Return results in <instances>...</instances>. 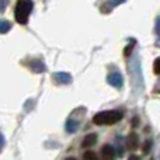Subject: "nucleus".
<instances>
[{
	"label": "nucleus",
	"mask_w": 160,
	"mask_h": 160,
	"mask_svg": "<svg viewBox=\"0 0 160 160\" xmlns=\"http://www.w3.org/2000/svg\"><path fill=\"white\" fill-rule=\"evenodd\" d=\"M97 142V135L96 133H88V135L84 136V139H83L82 142V148H91L94 146Z\"/></svg>",
	"instance_id": "obj_9"
},
{
	"label": "nucleus",
	"mask_w": 160,
	"mask_h": 160,
	"mask_svg": "<svg viewBox=\"0 0 160 160\" xmlns=\"http://www.w3.org/2000/svg\"><path fill=\"white\" fill-rule=\"evenodd\" d=\"M155 32L159 34V18H156V27H155Z\"/></svg>",
	"instance_id": "obj_20"
},
{
	"label": "nucleus",
	"mask_w": 160,
	"mask_h": 160,
	"mask_svg": "<svg viewBox=\"0 0 160 160\" xmlns=\"http://www.w3.org/2000/svg\"><path fill=\"white\" fill-rule=\"evenodd\" d=\"M66 160H76V159H75V158H68Z\"/></svg>",
	"instance_id": "obj_22"
},
{
	"label": "nucleus",
	"mask_w": 160,
	"mask_h": 160,
	"mask_svg": "<svg viewBox=\"0 0 160 160\" xmlns=\"http://www.w3.org/2000/svg\"><path fill=\"white\" fill-rule=\"evenodd\" d=\"M133 45H135V42H131V47L129 48H125V56H129L131 55V51H132V47H133Z\"/></svg>",
	"instance_id": "obj_17"
},
{
	"label": "nucleus",
	"mask_w": 160,
	"mask_h": 160,
	"mask_svg": "<svg viewBox=\"0 0 160 160\" xmlns=\"http://www.w3.org/2000/svg\"><path fill=\"white\" fill-rule=\"evenodd\" d=\"M83 160H98V158H97V155L94 152L87 150V152L83 155Z\"/></svg>",
	"instance_id": "obj_12"
},
{
	"label": "nucleus",
	"mask_w": 160,
	"mask_h": 160,
	"mask_svg": "<svg viewBox=\"0 0 160 160\" xmlns=\"http://www.w3.org/2000/svg\"><path fill=\"white\" fill-rule=\"evenodd\" d=\"M152 149V141H149V139H148L146 142H145V145H143V153H149V150Z\"/></svg>",
	"instance_id": "obj_14"
},
{
	"label": "nucleus",
	"mask_w": 160,
	"mask_h": 160,
	"mask_svg": "<svg viewBox=\"0 0 160 160\" xmlns=\"http://www.w3.org/2000/svg\"><path fill=\"white\" fill-rule=\"evenodd\" d=\"M128 160H141V159H139V156H136V155H131L129 158H128Z\"/></svg>",
	"instance_id": "obj_19"
},
{
	"label": "nucleus",
	"mask_w": 160,
	"mask_h": 160,
	"mask_svg": "<svg viewBox=\"0 0 160 160\" xmlns=\"http://www.w3.org/2000/svg\"><path fill=\"white\" fill-rule=\"evenodd\" d=\"M7 4H8V0H0V13L7 7Z\"/></svg>",
	"instance_id": "obj_16"
},
{
	"label": "nucleus",
	"mask_w": 160,
	"mask_h": 160,
	"mask_svg": "<svg viewBox=\"0 0 160 160\" xmlns=\"http://www.w3.org/2000/svg\"><path fill=\"white\" fill-rule=\"evenodd\" d=\"M129 73L132 86L135 90H143V78H142V69H141V61L139 58H133L129 63Z\"/></svg>",
	"instance_id": "obj_3"
},
{
	"label": "nucleus",
	"mask_w": 160,
	"mask_h": 160,
	"mask_svg": "<svg viewBox=\"0 0 160 160\" xmlns=\"http://www.w3.org/2000/svg\"><path fill=\"white\" fill-rule=\"evenodd\" d=\"M79 129V121L75 118H69L66 122V131L69 133H75Z\"/></svg>",
	"instance_id": "obj_10"
},
{
	"label": "nucleus",
	"mask_w": 160,
	"mask_h": 160,
	"mask_svg": "<svg viewBox=\"0 0 160 160\" xmlns=\"http://www.w3.org/2000/svg\"><path fill=\"white\" fill-rule=\"evenodd\" d=\"M101 156L104 160H111L115 156V149H114L111 145H104L101 148Z\"/></svg>",
	"instance_id": "obj_8"
},
{
	"label": "nucleus",
	"mask_w": 160,
	"mask_h": 160,
	"mask_svg": "<svg viewBox=\"0 0 160 160\" xmlns=\"http://www.w3.org/2000/svg\"><path fill=\"white\" fill-rule=\"evenodd\" d=\"M127 148L129 150H136L139 148V136L136 132H131L127 138Z\"/></svg>",
	"instance_id": "obj_7"
},
{
	"label": "nucleus",
	"mask_w": 160,
	"mask_h": 160,
	"mask_svg": "<svg viewBox=\"0 0 160 160\" xmlns=\"http://www.w3.org/2000/svg\"><path fill=\"white\" fill-rule=\"evenodd\" d=\"M34 8L32 0H17L16 8H14V17L18 24H27L28 17Z\"/></svg>",
	"instance_id": "obj_2"
},
{
	"label": "nucleus",
	"mask_w": 160,
	"mask_h": 160,
	"mask_svg": "<svg viewBox=\"0 0 160 160\" xmlns=\"http://www.w3.org/2000/svg\"><path fill=\"white\" fill-rule=\"evenodd\" d=\"M28 68H30V69L32 70L34 73H44L45 70H47V66H45V63L42 61H39V59H32V61H30V63H28Z\"/></svg>",
	"instance_id": "obj_6"
},
{
	"label": "nucleus",
	"mask_w": 160,
	"mask_h": 160,
	"mask_svg": "<svg viewBox=\"0 0 160 160\" xmlns=\"http://www.w3.org/2000/svg\"><path fill=\"white\" fill-rule=\"evenodd\" d=\"M11 30V22L7 20H0V34H6Z\"/></svg>",
	"instance_id": "obj_11"
},
{
	"label": "nucleus",
	"mask_w": 160,
	"mask_h": 160,
	"mask_svg": "<svg viewBox=\"0 0 160 160\" xmlns=\"http://www.w3.org/2000/svg\"><path fill=\"white\" fill-rule=\"evenodd\" d=\"M125 2H127V0H110V2H108V7H115V6H119Z\"/></svg>",
	"instance_id": "obj_13"
},
{
	"label": "nucleus",
	"mask_w": 160,
	"mask_h": 160,
	"mask_svg": "<svg viewBox=\"0 0 160 160\" xmlns=\"http://www.w3.org/2000/svg\"><path fill=\"white\" fill-rule=\"evenodd\" d=\"M53 80L58 84H70L72 83V76L66 72H56L53 73Z\"/></svg>",
	"instance_id": "obj_5"
},
{
	"label": "nucleus",
	"mask_w": 160,
	"mask_h": 160,
	"mask_svg": "<svg viewBox=\"0 0 160 160\" xmlns=\"http://www.w3.org/2000/svg\"><path fill=\"white\" fill-rule=\"evenodd\" d=\"M132 127H136V125H138V121H139V119H138V117H135V118H133L132 119Z\"/></svg>",
	"instance_id": "obj_21"
},
{
	"label": "nucleus",
	"mask_w": 160,
	"mask_h": 160,
	"mask_svg": "<svg viewBox=\"0 0 160 160\" xmlns=\"http://www.w3.org/2000/svg\"><path fill=\"white\" fill-rule=\"evenodd\" d=\"M3 146H4V136L0 133V149H2Z\"/></svg>",
	"instance_id": "obj_18"
},
{
	"label": "nucleus",
	"mask_w": 160,
	"mask_h": 160,
	"mask_svg": "<svg viewBox=\"0 0 160 160\" xmlns=\"http://www.w3.org/2000/svg\"><path fill=\"white\" fill-rule=\"evenodd\" d=\"M153 65H155V66H153V68H155V73H156V75H159V73H160V61H159V59H155V63H153Z\"/></svg>",
	"instance_id": "obj_15"
},
{
	"label": "nucleus",
	"mask_w": 160,
	"mask_h": 160,
	"mask_svg": "<svg viewBox=\"0 0 160 160\" xmlns=\"http://www.w3.org/2000/svg\"><path fill=\"white\" fill-rule=\"evenodd\" d=\"M107 82H108V84H111L115 88H122V86H124V78H122V75L119 72L110 73L107 76Z\"/></svg>",
	"instance_id": "obj_4"
},
{
	"label": "nucleus",
	"mask_w": 160,
	"mask_h": 160,
	"mask_svg": "<svg viewBox=\"0 0 160 160\" xmlns=\"http://www.w3.org/2000/svg\"><path fill=\"white\" fill-rule=\"evenodd\" d=\"M124 114L118 110H110V111H101V112H97L93 117V122L96 125H114L115 122L121 121Z\"/></svg>",
	"instance_id": "obj_1"
}]
</instances>
